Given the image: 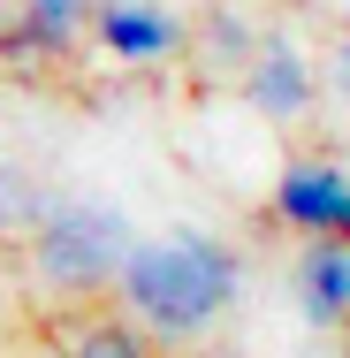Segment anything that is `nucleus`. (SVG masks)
Listing matches in <instances>:
<instances>
[{
    "label": "nucleus",
    "mask_w": 350,
    "mask_h": 358,
    "mask_svg": "<svg viewBox=\"0 0 350 358\" xmlns=\"http://www.w3.org/2000/svg\"><path fill=\"white\" fill-rule=\"evenodd\" d=\"M122 305H130V328L145 343H198L206 328H221V313L236 305L244 289V259L221 244V236H198V229H175V236H152V244H130L122 259Z\"/></svg>",
    "instance_id": "nucleus-1"
},
{
    "label": "nucleus",
    "mask_w": 350,
    "mask_h": 358,
    "mask_svg": "<svg viewBox=\"0 0 350 358\" xmlns=\"http://www.w3.org/2000/svg\"><path fill=\"white\" fill-rule=\"evenodd\" d=\"M130 244H138V229L115 206H92V199H54V214L23 236L31 275L54 297H99V289H115Z\"/></svg>",
    "instance_id": "nucleus-2"
},
{
    "label": "nucleus",
    "mask_w": 350,
    "mask_h": 358,
    "mask_svg": "<svg viewBox=\"0 0 350 358\" xmlns=\"http://www.w3.org/2000/svg\"><path fill=\"white\" fill-rule=\"evenodd\" d=\"M267 214L289 236H305V244L312 236L350 244V160H335V152H297L267 183Z\"/></svg>",
    "instance_id": "nucleus-3"
},
{
    "label": "nucleus",
    "mask_w": 350,
    "mask_h": 358,
    "mask_svg": "<svg viewBox=\"0 0 350 358\" xmlns=\"http://www.w3.org/2000/svg\"><path fill=\"white\" fill-rule=\"evenodd\" d=\"M236 92H244V107H251L259 122H297V115H312V99H320V69H312V54H305L289 31H259L251 62L236 69Z\"/></svg>",
    "instance_id": "nucleus-4"
},
{
    "label": "nucleus",
    "mask_w": 350,
    "mask_h": 358,
    "mask_svg": "<svg viewBox=\"0 0 350 358\" xmlns=\"http://www.w3.org/2000/svg\"><path fill=\"white\" fill-rule=\"evenodd\" d=\"M92 38H99V54L122 62V69H160V62L183 54V23H175L160 0H99V8H92Z\"/></svg>",
    "instance_id": "nucleus-5"
},
{
    "label": "nucleus",
    "mask_w": 350,
    "mask_h": 358,
    "mask_svg": "<svg viewBox=\"0 0 350 358\" xmlns=\"http://www.w3.org/2000/svg\"><path fill=\"white\" fill-rule=\"evenodd\" d=\"M289 289H297V313L312 328H343V313H350V244L312 236L297 252V267H289Z\"/></svg>",
    "instance_id": "nucleus-6"
},
{
    "label": "nucleus",
    "mask_w": 350,
    "mask_h": 358,
    "mask_svg": "<svg viewBox=\"0 0 350 358\" xmlns=\"http://www.w3.org/2000/svg\"><path fill=\"white\" fill-rule=\"evenodd\" d=\"M259 31H267V23H251L236 0H213L206 23H198V76H236L244 62H251Z\"/></svg>",
    "instance_id": "nucleus-7"
},
{
    "label": "nucleus",
    "mask_w": 350,
    "mask_h": 358,
    "mask_svg": "<svg viewBox=\"0 0 350 358\" xmlns=\"http://www.w3.org/2000/svg\"><path fill=\"white\" fill-rule=\"evenodd\" d=\"M46 214H54V191H46L31 168H0V236H8V244H23Z\"/></svg>",
    "instance_id": "nucleus-8"
},
{
    "label": "nucleus",
    "mask_w": 350,
    "mask_h": 358,
    "mask_svg": "<svg viewBox=\"0 0 350 358\" xmlns=\"http://www.w3.org/2000/svg\"><path fill=\"white\" fill-rule=\"evenodd\" d=\"M15 8H23V23H38V38H46V46H54L61 62H69L99 0H15Z\"/></svg>",
    "instance_id": "nucleus-9"
},
{
    "label": "nucleus",
    "mask_w": 350,
    "mask_h": 358,
    "mask_svg": "<svg viewBox=\"0 0 350 358\" xmlns=\"http://www.w3.org/2000/svg\"><path fill=\"white\" fill-rule=\"evenodd\" d=\"M69 358H152V343L130 320H84V328H69Z\"/></svg>",
    "instance_id": "nucleus-10"
},
{
    "label": "nucleus",
    "mask_w": 350,
    "mask_h": 358,
    "mask_svg": "<svg viewBox=\"0 0 350 358\" xmlns=\"http://www.w3.org/2000/svg\"><path fill=\"white\" fill-rule=\"evenodd\" d=\"M61 54L38 38V23H23V8L0 23V69H15V76H38V69H54Z\"/></svg>",
    "instance_id": "nucleus-11"
},
{
    "label": "nucleus",
    "mask_w": 350,
    "mask_h": 358,
    "mask_svg": "<svg viewBox=\"0 0 350 358\" xmlns=\"http://www.w3.org/2000/svg\"><path fill=\"white\" fill-rule=\"evenodd\" d=\"M328 84L343 92V107H350V31L335 38V46H328Z\"/></svg>",
    "instance_id": "nucleus-12"
},
{
    "label": "nucleus",
    "mask_w": 350,
    "mask_h": 358,
    "mask_svg": "<svg viewBox=\"0 0 350 358\" xmlns=\"http://www.w3.org/2000/svg\"><path fill=\"white\" fill-rule=\"evenodd\" d=\"M343 343H350V313H343Z\"/></svg>",
    "instance_id": "nucleus-13"
}]
</instances>
